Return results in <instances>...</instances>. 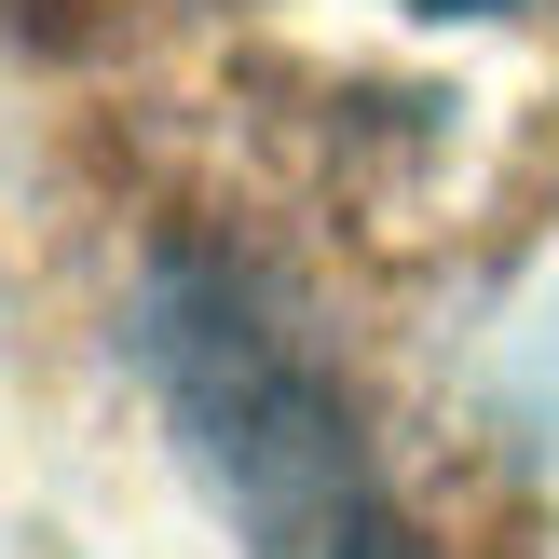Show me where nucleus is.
Listing matches in <instances>:
<instances>
[{
    "label": "nucleus",
    "mask_w": 559,
    "mask_h": 559,
    "mask_svg": "<svg viewBox=\"0 0 559 559\" xmlns=\"http://www.w3.org/2000/svg\"><path fill=\"white\" fill-rule=\"evenodd\" d=\"M164 328V382H178L191 437H205L218 491L246 506L260 559H382V506H369V464H355L342 409L300 382V355L260 328V300L218 287L205 260L164 273L151 300Z\"/></svg>",
    "instance_id": "f257e3e1"
},
{
    "label": "nucleus",
    "mask_w": 559,
    "mask_h": 559,
    "mask_svg": "<svg viewBox=\"0 0 559 559\" xmlns=\"http://www.w3.org/2000/svg\"><path fill=\"white\" fill-rule=\"evenodd\" d=\"M409 14H506V0H409Z\"/></svg>",
    "instance_id": "f03ea898"
}]
</instances>
